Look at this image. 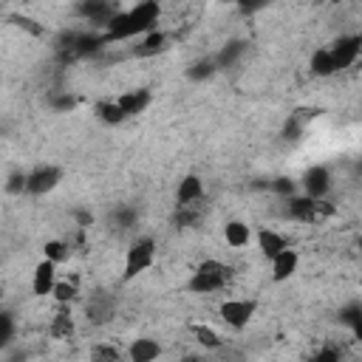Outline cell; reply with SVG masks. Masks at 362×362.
<instances>
[{"instance_id": "6da1fadb", "label": "cell", "mask_w": 362, "mask_h": 362, "mask_svg": "<svg viewBox=\"0 0 362 362\" xmlns=\"http://www.w3.org/2000/svg\"><path fill=\"white\" fill-rule=\"evenodd\" d=\"M158 20H161V6L156 0H141L124 11L119 8V14L102 28V40H105V45H113V42H127V40L144 37L147 31L158 28Z\"/></svg>"}, {"instance_id": "7a4b0ae2", "label": "cell", "mask_w": 362, "mask_h": 362, "mask_svg": "<svg viewBox=\"0 0 362 362\" xmlns=\"http://www.w3.org/2000/svg\"><path fill=\"white\" fill-rule=\"evenodd\" d=\"M232 277H235V269L229 263L206 257L192 269V274L187 280V291H192V294H218L232 283Z\"/></svg>"}, {"instance_id": "3957f363", "label": "cell", "mask_w": 362, "mask_h": 362, "mask_svg": "<svg viewBox=\"0 0 362 362\" xmlns=\"http://www.w3.org/2000/svg\"><path fill=\"white\" fill-rule=\"evenodd\" d=\"M99 48H105L102 31H65L57 40V57L62 62L71 59H85L90 54H96Z\"/></svg>"}, {"instance_id": "277c9868", "label": "cell", "mask_w": 362, "mask_h": 362, "mask_svg": "<svg viewBox=\"0 0 362 362\" xmlns=\"http://www.w3.org/2000/svg\"><path fill=\"white\" fill-rule=\"evenodd\" d=\"M153 263H156V240H153L150 235L136 238V240L127 246V252H124V272H122V280L139 277V274L147 272Z\"/></svg>"}, {"instance_id": "5b68a950", "label": "cell", "mask_w": 362, "mask_h": 362, "mask_svg": "<svg viewBox=\"0 0 362 362\" xmlns=\"http://www.w3.org/2000/svg\"><path fill=\"white\" fill-rule=\"evenodd\" d=\"M286 215H288L291 221H300V223H320L322 218L334 215V204H328V201H314V198L297 192V195L286 198Z\"/></svg>"}, {"instance_id": "8992f818", "label": "cell", "mask_w": 362, "mask_h": 362, "mask_svg": "<svg viewBox=\"0 0 362 362\" xmlns=\"http://www.w3.org/2000/svg\"><path fill=\"white\" fill-rule=\"evenodd\" d=\"M325 51L331 57L334 71H345V68H351L359 59V54H362V37L359 34H339Z\"/></svg>"}, {"instance_id": "52a82bcc", "label": "cell", "mask_w": 362, "mask_h": 362, "mask_svg": "<svg viewBox=\"0 0 362 362\" xmlns=\"http://www.w3.org/2000/svg\"><path fill=\"white\" fill-rule=\"evenodd\" d=\"M255 311H257V300H249V297H229V300H223L221 308H218L221 320H223L229 328H235V331H243V328L252 322Z\"/></svg>"}, {"instance_id": "ba28073f", "label": "cell", "mask_w": 362, "mask_h": 362, "mask_svg": "<svg viewBox=\"0 0 362 362\" xmlns=\"http://www.w3.org/2000/svg\"><path fill=\"white\" fill-rule=\"evenodd\" d=\"M331 170L325 164H311L303 178H300V187H303V195L314 198V201H325V195L331 192Z\"/></svg>"}, {"instance_id": "9c48e42d", "label": "cell", "mask_w": 362, "mask_h": 362, "mask_svg": "<svg viewBox=\"0 0 362 362\" xmlns=\"http://www.w3.org/2000/svg\"><path fill=\"white\" fill-rule=\"evenodd\" d=\"M74 11H76L85 23H90V25H96V28H105V25L119 14V6H116V3H107V0H82V3L74 6Z\"/></svg>"}, {"instance_id": "30bf717a", "label": "cell", "mask_w": 362, "mask_h": 362, "mask_svg": "<svg viewBox=\"0 0 362 362\" xmlns=\"http://www.w3.org/2000/svg\"><path fill=\"white\" fill-rule=\"evenodd\" d=\"M59 181H62V170H59L57 164H37L34 170H28L25 195H45V192H51Z\"/></svg>"}, {"instance_id": "8fae6325", "label": "cell", "mask_w": 362, "mask_h": 362, "mask_svg": "<svg viewBox=\"0 0 362 362\" xmlns=\"http://www.w3.org/2000/svg\"><path fill=\"white\" fill-rule=\"evenodd\" d=\"M113 311H116V303H113V294H107V291H93L85 300V314H88V322H93V325L110 322Z\"/></svg>"}, {"instance_id": "7c38bea8", "label": "cell", "mask_w": 362, "mask_h": 362, "mask_svg": "<svg viewBox=\"0 0 362 362\" xmlns=\"http://www.w3.org/2000/svg\"><path fill=\"white\" fill-rule=\"evenodd\" d=\"M150 102H153L150 88H130V90H122V93L116 96V105H119V110L124 113V119L144 113V110L150 107Z\"/></svg>"}, {"instance_id": "4fadbf2b", "label": "cell", "mask_w": 362, "mask_h": 362, "mask_svg": "<svg viewBox=\"0 0 362 362\" xmlns=\"http://www.w3.org/2000/svg\"><path fill=\"white\" fill-rule=\"evenodd\" d=\"M167 45H170V34H167L164 28H153V31H147L144 37H139V42L133 45V57H139V59H150V57L164 54Z\"/></svg>"}, {"instance_id": "5bb4252c", "label": "cell", "mask_w": 362, "mask_h": 362, "mask_svg": "<svg viewBox=\"0 0 362 362\" xmlns=\"http://www.w3.org/2000/svg\"><path fill=\"white\" fill-rule=\"evenodd\" d=\"M272 263V283H286L288 277H294V272L300 269V252L297 249H283L277 257L269 260Z\"/></svg>"}, {"instance_id": "9a60e30c", "label": "cell", "mask_w": 362, "mask_h": 362, "mask_svg": "<svg viewBox=\"0 0 362 362\" xmlns=\"http://www.w3.org/2000/svg\"><path fill=\"white\" fill-rule=\"evenodd\" d=\"M54 283H57V263H51V260L42 257V260L34 266L31 291H34L37 297H48V294L54 291Z\"/></svg>"}, {"instance_id": "2e32d148", "label": "cell", "mask_w": 362, "mask_h": 362, "mask_svg": "<svg viewBox=\"0 0 362 362\" xmlns=\"http://www.w3.org/2000/svg\"><path fill=\"white\" fill-rule=\"evenodd\" d=\"M255 240H257V249H260V255H263L266 260H272V257H277L283 249H288V240H286L277 229H272V226L257 229Z\"/></svg>"}, {"instance_id": "e0dca14e", "label": "cell", "mask_w": 362, "mask_h": 362, "mask_svg": "<svg viewBox=\"0 0 362 362\" xmlns=\"http://www.w3.org/2000/svg\"><path fill=\"white\" fill-rule=\"evenodd\" d=\"M175 201L184 206V204H201L204 201V181L201 175L189 173L178 181V189H175Z\"/></svg>"}, {"instance_id": "ac0fdd59", "label": "cell", "mask_w": 362, "mask_h": 362, "mask_svg": "<svg viewBox=\"0 0 362 362\" xmlns=\"http://www.w3.org/2000/svg\"><path fill=\"white\" fill-rule=\"evenodd\" d=\"M158 356H161V345L156 339H150V337H139L127 348V359L130 362H156Z\"/></svg>"}, {"instance_id": "d6986e66", "label": "cell", "mask_w": 362, "mask_h": 362, "mask_svg": "<svg viewBox=\"0 0 362 362\" xmlns=\"http://www.w3.org/2000/svg\"><path fill=\"white\" fill-rule=\"evenodd\" d=\"M74 331H76V325H74V317H71V305H59L57 314L51 317L48 334H51L54 339H71Z\"/></svg>"}, {"instance_id": "ffe728a7", "label": "cell", "mask_w": 362, "mask_h": 362, "mask_svg": "<svg viewBox=\"0 0 362 362\" xmlns=\"http://www.w3.org/2000/svg\"><path fill=\"white\" fill-rule=\"evenodd\" d=\"M223 240L232 249H243L252 240V226L246 221H226L223 223Z\"/></svg>"}, {"instance_id": "44dd1931", "label": "cell", "mask_w": 362, "mask_h": 362, "mask_svg": "<svg viewBox=\"0 0 362 362\" xmlns=\"http://www.w3.org/2000/svg\"><path fill=\"white\" fill-rule=\"evenodd\" d=\"M246 48H249V42L246 40H229L212 59H215V68H232L243 54H246Z\"/></svg>"}, {"instance_id": "7402d4cb", "label": "cell", "mask_w": 362, "mask_h": 362, "mask_svg": "<svg viewBox=\"0 0 362 362\" xmlns=\"http://www.w3.org/2000/svg\"><path fill=\"white\" fill-rule=\"evenodd\" d=\"M93 116H96L102 124H110V127L124 122V113L119 110L116 99H99V102L93 105Z\"/></svg>"}, {"instance_id": "603a6c76", "label": "cell", "mask_w": 362, "mask_h": 362, "mask_svg": "<svg viewBox=\"0 0 362 362\" xmlns=\"http://www.w3.org/2000/svg\"><path fill=\"white\" fill-rule=\"evenodd\" d=\"M189 331H192L195 342H198L204 351H221V348H223V342H221V337L215 334V328H209V325H204V322H192Z\"/></svg>"}, {"instance_id": "cb8c5ba5", "label": "cell", "mask_w": 362, "mask_h": 362, "mask_svg": "<svg viewBox=\"0 0 362 362\" xmlns=\"http://www.w3.org/2000/svg\"><path fill=\"white\" fill-rule=\"evenodd\" d=\"M42 257L59 266V263H65V260L71 257V243L62 240V238H51V240H45V246H42Z\"/></svg>"}, {"instance_id": "d4e9b609", "label": "cell", "mask_w": 362, "mask_h": 362, "mask_svg": "<svg viewBox=\"0 0 362 362\" xmlns=\"http://www.w3.org/2000/svg\"><path fill=\"white\" fill-rule=\"evenodd\" d=\"M54 300H57V305H71L76 297H79V286H76V280L71 277V280H59L57 277V283H54Z\"/></svg>"}, {"instance_id": "484cf974", "label": "cell", "mask_w": 362, "mask_h": 362, "mask_svg": "<svg viewBox=\"0 0 362 362\" xmlns=\"http://www.w3.org/2000/svg\"><path fill=\"white\" fill-rule=\"evenodd\" d=\"M339 322H342V325H348L354 337H359V334H362V305H359L356 300H354V303H348V305L339 311Z\"/></svg>"}, {"instance_id": "4316f807", "label": "cell", "mask_w": 362, "mask_h": 362, "mask_svg": "<svg viewBox=\"0 0 362 362\" xmlns=\"http://www.w3.org/2000/svg\"><path fill=\"white\" fill-rule=\"evenodd\" d=\"M308 68H311V74H314V76H331V74H337V71H334V65H331V57H328V51H325V48H317V51L311 54Z\"/></svg>"}, {"instance_id": "83f0119b", "label": "cell", "mask_w": 362, "mask_h": 362, "mask_svg": "<svg viewBox=\"0 0 362 362\" xmlns=\"http://www.w3.org/2000/svg\"><path fill=\"white\" fill-rule=\"evenodd\" d=\"M215 71H218V68H215V59H212V57H201V59H195V62L187 68V76H189L192 82H204V79H209Z\"/></svg>"}, {"instance_id": "f1b7e54d", "label": "cell", "mask_w": 362, "mask_h": 362, "mask_svg": "<svg viewBox=\"0 0 362 362\" xmlns=\"http://www.w3.org/2000/svg\"><path fill=\"white\" fill-rule=\"evenodd\" d=\"M201 215H204V204H178V209H175V223L178 226H195L198 221H201Z\"/></svg>"}, {"instance_id": "f546056e", "label": "cell", "mask_w": 362, "mask_h": 362, "mask_svg": "<svg viewBox=\"0 0 362 362\" xmlns=\"http://www.w3.org/2000/svg\"><path fill=\"white\" fill-rule=\"evenodd\" d=\"M90 362H122V351L113 342H96L90 348Z\"/></svg>"}, {"instance_id": "4dcf8cb0", "label": "cell", "mask_w": 362, "mask_h": 362, "mask_svg": "<svg viewBox=\"0 0 362 362\" xmlns=\"http://www.w3.org/2000/svg\"><path fill=\"white\" fill-rule=\"evenodd\" d=\"M14 331H17V320L11 311H0V351L14 339Z\"/></svg>"}, {"instance_id": "1f68e13d", "label": "cell", "mask_w": 362, "mask_h": 362, "mask_svg": "<svg viewBox=\"0 0 362 362\" xmlns=\"http://www.w3.org/2000/svg\"><path fill=\"white\" fill-rule=\"evenodd\" d=\"M25 184H28V173L25 170H14L6 178V192L8 195H25Z\"/></svg>"}, {"instance_id": "d6a6232c", "label": "cell", "mask_w": 362, "mask_h": 362, "mask_svg": "<svg viewBox=\"0 0 362 362\" xmlns=\"http://www.w3.org/2000/svg\"><path fill=\"white\" fill-rule=\"evenodd\" d=\"M48 105H51V110L65 113V110H74L76 99H74L68 90H57V93H51V96H48Z\"/></svg>"}, {"instance_id": "836d02e7", "label": "cell", "mask_w": 362, "mask_h": 362, "mask_svg": "<svg viewBox=\"0 0 362 362\" xmlns=\"http://www.w3.org/2000/svg\"><path fill=\"white\" fill-rule=\"evenodd\" d=\"M136 221H139V212H136L133 206H119V209L113 212L116 229H130V226H136Z\"/></svg>"}, {"instance_id": "e575fe53", "label": "cell", "mask_w": 362, "mask_h": 362, "mask_svg": "<svg viewBox=\"0 0 362 362\" xmlns=\"http://www.w3.org/2000/svg\"><path fill=\"white\" fill-rule=\"evenodd\" d=\"M272 189H274L280 198H291V195H297V181L288 178V175H280V178L272 181Z\"/></svg>"}, {"instance_id": "d590c367", "label": "cell", "mask_w": 362, "mask_h": 362, "mask_svg": "<svg viewBox=\"0 0 362 362\" xmlns=\"http://www.w3.org/2000/svg\"><path fill=\"white\" fill-rule=\"evenodd\" d=\"M308 362H342V351L337 345H322Z\"/></svg>"}, {"instance_id": "8d00e7d4", "label": "cell", "mask_w": 362, "mask_h": 362, "mask_svg": "<svg viewBox=\"0 0 362 362\" xmlns=\"http://www.w3.org/2000/svg\"><path fill=\"white\" fill-rule=\"evenodd\" d=\"M11 23H17L20 28H25V31H31V34H42V31H45L34 17H25V14H11Z\"/></svg>"}, {"instance_id": "74e56055", "label": "cell", "mask_w": 362, "mask_h": 362, "mask_svg": "<svg viewBox=\"0 0 362 362\" xmlns=\"http://www.w3.org/2000/svg\"><path fill=\"white\" fill-rule=\"evenodd\" d=\"M74 218H76V229H88V226L93 223V215H90L88 209H76Z\"/></svg>"}, {"instance_id": "f35d334b", "label": "cell", "mask_w": 362, "mask_h": 362, "mask_svg": "<svg viewBox=\"0 0 362 362\" xmlns=\"http://www.w3.org/2000/svg\"><path fill=\"white\" fill-rule=\"evenodd\" d=\"M181 362H206V359H204V356H195V354H192V356H184Z\"/></svg>"}]
</instances>
